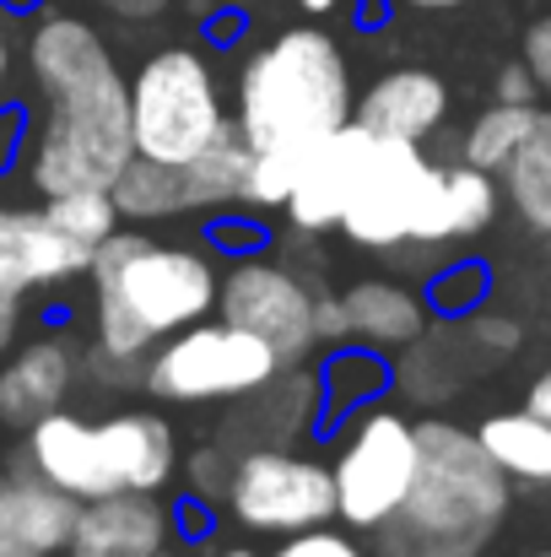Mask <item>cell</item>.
<instances>
[{
	"instance_id": "obj_44",
	"label": "cell",
	"mask_w": 551,
	"mask_h": 557,
	"mask_svg": "<svg viewBox=\"0 0 551 557\" xmlns=\"http://www.w3.org/2000/svg\"><path fill=\"white\" fill-rule=\"evenodd\" d=\"M216 557H260V553H249V547H227V553H216Z\"/></svg>"
},
{
	"instance_id": "obj_32",
	"label": "cell",
	"mask_w": 551,
	"mask_h": 557,
	"mask_svg": "<svg viewBox=\"0 0 551 557\" xmlns=\"http://www.w3.org/2000/svg\"><path fill=\"white\" fill-rule=\"evenodd\" d=\"M519 60L530 65V76H536V87L551 98V11L547 16H536L530 27H525V44H519Z\"/></svg>"
},
{
	"instance_id": "obj_35",
	"label": "cell",
	"mask_w": 551,
	"mask_h": 557,
	"mask_svg": "<svg viewBox=\"0 0 551 557\" xmlns=\"http://www.w3.org/2000/svg\"><path fill=\"white\" fill-rule=\"evenodd\" d=\"M536 98H541V87H536V76H530L525 60H514V65L498 71V103H536Z\"/></svg>"
},
{
	"instance_id": "obj_16",
	"label": "cell",
	"mask_w": 551,
	"mask_h": 557,
	"mask_svg": "<svg viewBox=\"0 0 551 557\" xmlns=\"http://www.w3.org/2000/svg\"><path fill=\"white\" fill-rule=\"evenodd\" d=\"M98 449L114 476V493H163L179 471V444L158 411H114L98 422Z\"/></svg>"
},
{
	"instance_id": "obj_1",
	"label": "cell",
	"mask_w": 551,
	"mask_h": 557,
	"mask_svg": "<svg viewBox=\"0 0 551 557\" xmlns=\"http://www.w3.org/2000/svg\"><path fill=\"white\" fill-rule=\"evenodd\" d=\"M27 71L49 98L43 131L27 147V180L38 195L109 189L130 141V82L114 65L103 33L82 16H43L27 38Z\"/></svg>"
},
{
	"instance_id": "obj_27",
	"label": "cell",
	"mask_w": 551,
	"mask_h": 557,
	"mask_svg": "<svg viewBox=\"0 0 551 557\" xmlns=\"http://www.w3.org/2000/svg\"><path fill=\"white\" fill-rule=\"evenodd\" d=\"M43 216H49L65 238H76V244H87V249H98V244L125 222L109 189H65V195H43Z\"/></svg>"
},
{
	"instance_id": "obj_30",
	"label": "cell",
	"mask_w": 551,
	"mask_h": 557,
	"mask_svg": "<svg viewBox=\"0 0 551 557\" xmlns=\"http://www.w3.org/2000/svg\"><path fill=\"white\" fill-rule=\"evenodd\" d=\"M271 557H363V547H358V542H347V536H341V531H330V525H314V531L287 536Z\"/></svg>"
},
{
	"instance_id": "obj_15",
	"label": "cell",
	"mask_w": 551,
	"mask_h": 557,
	"mask_svg": "<svg viewBox=\"0 0 551 557\" xmlns=\"http://www.w3.org/2000/svg\"><path fill=\"white\" fill-rule=\"evenodd\" d=\"M27 471L43 476L49 487L82 498V504L114 493V476H109L103 449H98V422H82L65 406L27 428Z\"/></svg>"
},
{
	"instance_id": "obj_47",
	"label": "cell",
	"mask_w": 551,
	"mask_h": 557,
	"mask_svg": "<svg viewBox=\"0 0 551 557\" xmlns=\"http://www.w3.org/2000/svg\"><path fill=\"white\" fill-rule=\"evenodd\" d=\"M536 557H551V553H536Z\"/></svg>"
},
{
	"instance_id": "obj_37",
	"label": "cell",
	"mask_w": 551,
	"mask_h": 557,
	"mask_svg": "<svg viewBox=\"0 0 551 557\" xmlns=\"http://www.w3.org/2000/svg\"><path fill=\"white\" fill-rule=\"evenodd\" d=\"M22 136H27L22 109H0V163H11V158L22 152Z\"/></svg>"
},
{
	"instance_id": "obj_36",
	"label": "cell",
	"mask_w": 551,
	"mask_h": 557,
	"mask_svg": "<svg viewBox=\"0 0 551 557\" xmlns=\"http://www.w3.org/2000/svg\"><path fill=\"white\" fill-rule=\"evenodd\" d=\"M211 238H216L222 249H238V255H249L254 244H265V227H254V222H233L227 211H216V222H211Z\"/></svg>"
},
{
	"instance_id": "obj_14",
	"label": "cell",
	"mask_w": 551,
	"mask_h": 557,
	"mask_svg": "<svg viewBox=\"0 0 551 557\" xmlns=\"http://www.w3.org/2000/svg\"><path fill=\"white\" fill-rule=\"evenodd\" d=\"M498 206H503L498 174L471 169V163H449V169L433 163V180L422 189V206H416L405 244L438 249V244H454V238H476V233L492 227Z\"/></svg>"
},
{
	"instance_id": "obj_8",
	"label": "cell",
	"mask_w": 551,
	"mask_h": 557,
	"mask_svg": "<svg viewBox=\"0 0 551 557\" xmlns=\"http://www.w3.org/2000/svg\"><path fill=\"white\" fill-rule=\"evenodd\" d=\"M227 504L238 525L260 536H298L336 520V476L314 455H298L287 444H254L233 460Z\"/></svg>"
},
{
	"instance_id": "obj_5",
	"label": "cell",
	"mask_w": 551,
	"mask_h": 557,
	"mask_svg": "<svg viewBox=\"0 0 551 557\" xmlns=\"http://www.w3.org/2000/svg\"><path fill=\"white\" fill-rule=\"evenodd\" d=\"M233 125L216 71L200 49L168 44L130 76V141L141 158L184 169L195 152H205Z\"/></svg>"
},
{
	"instance_id": "obj_21",
	"label": "cell",
	"mask_w": 551,
	"mask_h": 557,
	"mask_svg": "<svg viewBox=\"0 0 551 557\" xmlns=\"http://www.w3.org/2000/svg\"><path fill=\"white\" fill-rule=\"evenodd\" d=\"M476 444L492 455V466L509 482H551V422L541 411L519 406V411L481 417Z\"/></svg>"
},
{
	"instance_id": "obj_41",
	"label": "cell",
	"mask_w": 551,
	"mask_h": 557,
	"mask_svg": "<svg viewBox=\"0 0 551 557\" xmlns=\"http://www.w3.org/2000/svg\"><path fill=\"white\" fill-rule=\"evenodd\" d=\"M298 5H303V11H309V16H325V11H336V5H341V0H298Z\"/></svg>"
},
{
	"instance_id": "obj_3",
	"label": "cell",
	"mask_w": 551,
	"mask_h": 557,
	"mask_svg": "<svg viewBox=\"0 0 551 557\" xmlns=\"http://www.w3.org/2000/svg\"><path fill=\"white\" fill-rule=\"evenodd\" d=\"M416 482L389 525L378 557H481L509 515V476L476 444V433L427 417L416 422Z\"/></svg>"
},
{
	"instance_id": "obj_12",
	"label": "cell",
	"mask_w": 551,
	"mask_h": 557,
	"mask_svg": "<svg viewBox=\"0 0 551 557\" xmlns=\"http://www.w3.org/2000/svg\"><path fill=\"white\" fill-rule=\"evenodd\" d=\"M367 147H373V131H363L358 120H347L341 131L320 136L309 152H303V169H298V185L287 195V222L298 233H325V227H341V211L358 189V174L367 163Z\"/></svg>"
},
{
	"instance_id": "obj_13",
	"label": "cell",
	"mask_w": 551,
	"mask_h": 557,
	"mask_svg": "<svg viewBox=\"0 0 551 557\" xmlns=\"http://www.w3.org/2000/svg\"><path fill=\"white\" fill-rule=\"evenodd\" d=\"M179 536L158 493H103L76 509L65 557H163Z\"/></svg>"
},
{
	"instance_id": "obj_19",
	"label": "cell",
	"mask_w": 551,
	"mask_h": 557,
	"mask_svg": "<svg viewBox=\"0 0 551 557\" xmlns=\"http://www.w3.org/2000/svg\"><path fill=\"white\" fill-rule=\"evenodd\" d=\"M352 120L373 136H400V141H427L449 120V87L433 71L400 65L384 71L363 98L352 103Z\"/></svg>"
},
{
	"instance_id": "obj_22",
	"label": "cell",
	"mask_w": 551,
	"mask_h": 557,
	"mask_svg": "<svg viewBox=\"0 0 551 557\" xmlns=\"http://www.w3.org/2000/svg\"><path fill=\"white\" fill-rule=\"evenodd\" d=\"M249 158H254V147L243 141L238 125H227L205 152H195L179 169L184 211H238V195H243V180H249Z\"/></svg>"
},
{
	"instance_id": "obj_43",
	"label": "cell",
	"mask_w": 551,
	"mask_h": 557,
	"mask_svg": "<svg viewBox=\"0 0 551 557\" xmlns=\"http://www.w3.org/2000/svg\"><path fill=\"white\" fill-rule=\"evenodd\" d=\"M411 5H422V11H443V5H465V0H411Z\"/></svg>"
},
{
	"instance_id": "obj_40",
	"label": "cell",
	"mask_w": 551,
	"mask_h": 557,
	"mask_svg": "<svg viewBox=\"0 0 551 557\" xmlns=\"http://www.w3.org/2000/svg\"><path fill=\"white\" fill-rule=\"evenodd\" d=\"M525 406H530V411H541V417H547V422H551V369H541V373H536V384H530V395H525Z\"/></svg>"
},
{
	"instance_id": "obj_7",
	"label": "cell",
	"mask_w": 551,
	"mask_h": 557,
	"mask_svg": "<svg viewBox=\"0 0 551 557\" xmlns=\"http://www.w3.org/2000/svg\"><path fill=\"white\" fill-rule=\"evenodd\" d=\"M416 422L389 411V406H367L358 411V428L347 433L330 476H336V520H347L352 531H378L400 515L411 482H416Z\"/></svg>"
},
{
	"instance_id": "obj_10",
	"label": "cell",
	"mask_w": 551,
	"mask_h": 557,
	"mask_svg": "<svg viewBox=\"0 0 551 557\" xmlns=\"http://www.w3.org/2000/svg\"><path fill=\"white\" fill-rule=\"evenodd\" d=\"M427 180H433V158L422 152V141L373 136L358 189L341 211V233L363 249H400L411 238Z\"/></svg>"
},
{
	"instance_id": "obj_25",
	"label": "cell",
	"mask_w": 551,
	"mask_h": 557,
	"mask_svg": "<svg viewBox=\"0 0 551 557\" xmlns=\"http://www.w3.org/2000/svg\"><path fill=\"white\" fill-rule=\"evenodd\" d=\"M114 206L125 222H163V216H184V180L174 163H158V158H141L130 152L125 169L114 174Z\"/></svg>"
},
{
	"instance_id": "obj_23",
	"label": "cell",
	"mask_w": 551,
	"mask_h": 557,
	"mask_svg": "<svg viewBox=\"0 0 551 557\" xmlns=\"http://www.w3.org/2000/svg\"><path fill=\"white\" fill-rule=\"evenodd\" d=\"M389 363L378 347H363V342H341V352L320 369V422L336 428L347 417L367 411L373 400H384L389 389Z\"/></svg>"
},
{
	"instance_id": "obj_33",
	"label": "cell",
	"mask_w": 551,
	"mask_h": 557,
	"mask_svg": "<svg viewBox=\"0 0 551 557\" xmlns=\"http://www.w3.org/2000/svg\"><path fill=\"white\" fill-rule=\"evenodd\" d=\"M465 331H471V342L487 347V352H514V347H519V325L503 320V314H481V309H471V314H465Z\"/></svg>"
},
{
	"instance_id": "obj_29",
	"label": "cell",
	"mask_w": 551,
	"mask_h": 557,
	"mask_svg": "<svg viewBox=\"0 0 551 557\" xmlns=\"http://www.w3.org/2000/svg\"><path fill=\"white\" fill-rule=\"evenodd\" d=\"M487 265H476V260H454V265H443L433 282H427V309H438V314H449V320H465L471 309H481V298H487Z\"/></svg>"
},
{
	"instance_id": "obj_39",
	"label": "cell",
	"mask_w": 551,
	"mask_h": 557,
	"mask_svg": "<svg viewBox=\"0 0 551 557\" xmlns=\"http://www.w3.org/2000/svg\"><path fill=\"white\" fill-rule=\"evenodd\" d=\"M16 331H22V298H5V293H0V358L11 352Z\"/></svg>"
},
{
	"instance_id": "obj_31",
	"label": "cell",
	"mask_w": 551,
	"mask_h": 557,
	"mask_svg": "<svg viewBox=\"0 0 551 557\" xmlns=\"http://www.w3.org/2000/svg\"><path fill=\"white\" fill-rule=\"evenodd\" d=\"M184 471H189V482H195V498L205 504V498H227V476H233V466H227V455L222 449H200V455H189L184 460Z\"/></svg>"
},
{
	"instance_id": "obj_42",
	"label": "cell",
	"mask_w": 551,
	"mask_h": 557,
	"mask_svg": "<svg viewBox=\"0 0 551 557\" xmlns=\"http://www.w3.org/2000/svg\"><path fill=\"white\" fill-rule=\"evenodd\" d=\"M0 5H5V11H38L43 0H0Z\"/></svg>"
},
{
	"instance_id": "obj_6",
	"label": "cell",
	"mask_w": 551,
	"mask_h": 557,
	"mask_svg": "<svg viewBox=\"0 0 551 557\" xmlns=\"http://www.w3.org/2000/svg\"><path fill=\"white\" fill-rule=\"evenodd\" d=\"M281 352L271 342H260L254 331H238L227 320H195L174 331L168 342L152 347L141 384L158 400L195 406V400H238V395H260L265 384L281 379Z\"/></svg>"
},
{
	"instance_id": "obj_9",
	"label": "cell",
	"mask_w": 551,
	"mask_h": 557,
	"mask_svg": "<svg viewBox=\"0 0 551 557\" xmlns=\"http://www.w3.org/2000/svg\"><path fill=\"white\" fill-rule=\"evenodd\" d=\"M216 320L254 331L260 342L281 352V363H298L314 352V293L265 255H243L222 271Z\"/></svg>"
},
{
	"instance_id": "obj_2",
	"label": "cell",
	"mask_w": 551,
	"mask_h": 557,
	"mask_svg": "<svg viewBox=\"0 0 551 557\" xmlns=\"http://www.w3.org/2000/svg\"><path fill=\"white\" fill-rule=\"evenodd\" d=\"M92 309L98 352L141 363L174 331L216 314V265L200 249L158 244L136 227H114L92 255Z\"/></svg>"
},
{
	"instance_id": "obj_11",
	"label": "cell",
	"mask_w": 551,
	"mask_h": 557,
	"mask_svg": "<svg viewBox=\"0 0 551 557\" xmlns=\"http://www.w3.org/2000/svg\"><path fill=\"white\" fill-rule=\"evenodd\" d=\"M92 255L98 249L65 238L43 216V206H0V293L5 298H27L38 287L87 276Z\"/></svg>"
},
{
	"instance_id": "obj_28",
	"label": "cell",
	"mask_w": 551,
	"mask_h": 557,
	"mask_svg": "<svg viewBox=\"0 0 551 557\" xmlns=\"http://www.w3.org/2000/svg\"><path fill=\"white\" fill-rule=\"evenodd\" d=\"M298 169H303V152H254L249 158V180L238 195V211L243 216H265V211H281L287 195L298 185Z\"/></svg>"
},
{
	"instance_id": "obj_18",
	"label": "cell",
	"mask_w": 551,
	"mask_h": 557,
	"mask_svg": "<svg viewBox=\"0 0 551 557\" xmlns=\"http://www.w3.org/2000/svg\"><path fill=\"white\" fill-rule=\"evenodd\" d=\"M76 373H82V363H76L71 342H60V336H38L22 352H11L0 363V428L27 433L38 417L60 411Z\"/></svg>"
},
{
	"instance_id": "obj_24",
	"label": "cell",
	"mask_w": 551,
	"mask_h": 557,
	"mask_svg": "<svg viewBox=\"0 0 551 557\" xmlns=\"http://www.w3.org/2000/svg\"><path fill=\"white\" fill-rule=\"evenodd\" d=\"M503 180V200L519 211V222H530L536 233H551V114L541 109L530 136L519 141V152L509 158Z\"/></svg>"
},
{
	"instance_id": "obj_17",
	"label": "cell",
	"mask_w": 551,
	"mask_h": 557,
	"mask_svg": "<svg viewBox=\"0 0 551 557\" xmlns=\"http://www.w3.org/2000/svg\"><path fill=\"white\" fill-rule=\"evenodd\" d=\"M82 498L49 487L43 476H0V557H60L71 542Z\"/></svg>"
},
{
	"instance_id": "obj_46",
	"label": "cell",
	"mask_w": 551,
	"mask_h": 557,
	"mask_svg": "<svg viewBox=\"0 0 551 557\" xmlns=\"http://www.w3.org/2000/svg\"><path fill=\"white\" fill-rule=\"evenodd\" d=\"M547 260H551V233H547Z\"/></svg>"
},
{
	"instance_id": "obj_4",
	"label": "cell",
	"mask_w": 551,
	"mask_h": 557,
	"mask_svg": "<svg viewBox=\"0 0 551 557\" xmlns=\"http://www.w3.org/2000/svg\"><path fill=\"white\" fill-rule=\"evenodd\" d=\"M352 103L358 92L341 44L320 27H287L243 60L233 125L254 152H309L352 120Z\"/></svg>"
},
{
	"instance_id": "obj_45",
	"label": "cell",
	"mask_w": 551,
	"mask_h": 557,
	"mask_svg": "<svg viewBox=\"0 0 551 557\" xmlns=\"http://www.w3.org/2000/svg\"><path fill=\"white\" fill-rule=\"evenodd\" d=\"M5 71H11V54H5V44H0V82H5Z\"/></svg>"
},
{
	"instance_id": "obj_20",
	"label": "cell",
	"mask_w": 551,
	"mask_h": 557,
	"mask_svg": "<svg viewBox=\"0 0 551 557\" xmlns=\"http://www.w3.org/2000/svg\"><path fill=\"white\" fill-rule=\"evenodd\" d=\"M341 304H347V320H352V342H363V347L395 352V347H416L427 336V298L411 293L405 282L367 276V282L341 293Z\"/></svg>"
},
{
	"instance_id": "obj_38",
	"label": "cell",
	"mask_w": 551,
	"mask_h": 557,
	"mask_svg": "<svg viewBox=\"0 0 551 557\" xmlns=\"http://www.w3.org/2000/svg\"><path fill=\"white\" fill-rule=\"evenodd\" d=\"M76 5H103L114 16H130V22H147L158 11H168V0H76Z\"/></svg>"
},
{
	"instance_id": "obj_26",
	"label": "cell",
	"mask_w": 551,
	"mask_h": 557,
	"mask_svg": "<svg viewBox=\"0 0 551 557\" xmlns=\"http://www.w3.org/2000/svg\"><path fill=\"white\" fill-rule=\"evenodd\" d=\"M536 114H541V103H498V98H492V109H481V114L471 120V131H465V141H460V163L487 169V174H503L509 158L519 152V141L530 136Z\"/></svg>"
},
{
	"instance_id": "obj_34",
	"label": "cell",
	"mask_w": 551,
	"mask_h": 557,
	"mask_svg": "<svg viewBox=\"0 0 551 557\" xmlns=\"http://www.w3.org/2000/svg\"><path fill=\"white\" fill-rule=\"evenodd\" d=\"M314 342H352V320L341 298H314Z\"/></svg>"
}]
</instances>
